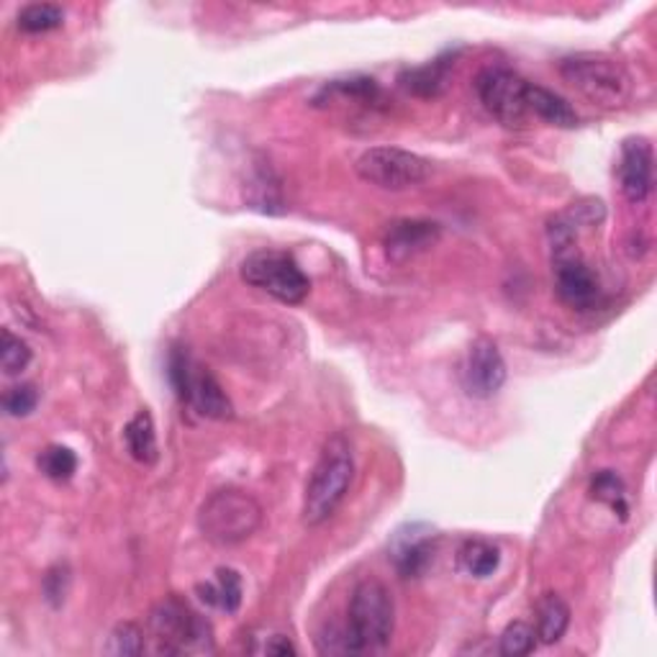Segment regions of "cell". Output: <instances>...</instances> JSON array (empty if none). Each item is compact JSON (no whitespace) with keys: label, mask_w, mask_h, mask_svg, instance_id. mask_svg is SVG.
<instances>
[{"label":"cell","mask_w":657,"mask_h":657,"mask_svg":"<svg viewBox=\"0 0 657 657\" xmlns=\"http://www.w3.org/2000/svg\"><path fill=\"white\" fill-rule=\"evenodd\" d=\"M355 478V452L347 434L334 432L321 447L309 483L303 491L301 519L306 527H319L332 519L347 499Z\"/></svg>","instance_id":"6da1fadb"},{"label":"cell","mask_w":657,"mask_h":657,"mask_svg":"<svg viewBox=\"0 0 657 657\" xmlns=\"http://www.w3.org/2000/svg\"><path fill=\"white\" fill-rule=\"evenodd\" d=\"M560 77L598 108H622L632 98V75L617 57L601 52L571 55L560 62Z\"/></svg>","instance_id":"7a4b0ae2"},{"label":"cell","mask_w":657,"mask_h":657,"mask_svg":"<svg viewBox=\"0 0 657 657\" xmlns=\"http://www.w3.org/2000/svg\"><path fill=\"white\" fill-rule=\"evenodd\" d=\"M150 632L159 655H211L214 626L182 598L167 596L150 614Z\"/></svg>","instance_id":"3957f363"},{"label":"cell","mask_w":657,"mask_h":657,"mask_svg":"<svg viewBox=\"0 0 657 657\" xmlns=\"http://www.w3.org/2000/svg\"><path fill=\"white\" fill-rule=\"evenodd\" d=\"M262 524V506L242 488H218L199 509L201 535L216 547H234L250 539Z\"/></svg>","instance_id":"277c9868"},{"label":"cell","mask_w":657,"mask_h":657,"mask_svg":"<svg viewBox=\"0 0 657 657\" xmlns=\"http://www.w3.org/2000/svg\"><path fill=\"white\" fill-rule=\"evenodd\" d=\"M167 378H170L175 393L186 406L199 411L206 419L229 421L234 419V406L214 372L201 365L195 357L182 347H172L167 357Z\"/></svg>","instance_id":"5b68a950"},{"label":"cell","mask_w":657,"mask_h":657,"mask_svg":"<svg viewBox=\"0 0 657 657\" xmlns=\"http://www.w3.org/2000/svg\"><path fill=\"white\" fill-rule=\"evenodd\" d=\"M347 626L362 653L389 645L396 630V604L385 583L375 578L357 583L349 598Z\"/></svg>","instance_id":"8992f818"},{"label":"cell","mask_w":657,"mask_h":657,"mask_svg":"<svg viewBox=\"0 0 657 657\" xmlns=\"http://www.w3.org/2000/svg\"><path fill=\"white\" fill-rule=\"evenodd\" d=\"M239 275L247 286L288 306L301 303L311 290L309 275L303 273L294 254L280 250H258L247 254L239 265Z\"/></svg>","instance_id":"52a82bcc"},{"label":"cell","mask_w":657,"mask_h":657,"mask_svg":"<svg viewBox=\"0 0 657 657\" xmlns=\"http://www.w3.org/2000/svg\"><path fill=\"white\" fill-rule=\"evenodd\" d=\"M357 178L368 186L381 188V191H408V188L421 186L429 175L432 165L425 157L401 147H372L362 152L355 165Z\"/></svg>","instance_id":"ba28073f"},{"label":"cell","mask_w":657,"mask_h":657,"mask_svg":"<svg viewBox=\"0 0 657 657\" xmlns=\"http://www.w3.org/2000/svg\"><path fill=\"white\" fill-rule=\"evenodd\" d=\"M527 87L529 80H524L519 72L511 68H503V64H491V68L480 70V75L476 77L480 104L486 106V111L495 121L509 129L524 127V121L529 119Z\"/></svg>","instance_id":"9c48e42d"},{"label":"cell","mask_w":657,"mask_h":657,"mask_svg":"<svg viewBox=\"0 0 657 657\" xmlns=\"http://www.w3.org/2000/svg\"><path fill=\"white\" fill-rule=\"evenodd\" d=\"M552 275L558 298L568 309L594 311L601 306V280L573 247L552 252Z\"/></svg>","instance_id":"30bf717a"},{"label":"cell","mask_w":657,"mask_h":657,"mask_svg":"<svg viewBox=\"0 0 657 657\" xmlns=\"http://www.w3.org/2000/svg\"><path fill=\"white\" fill-rule=\"evenodd\" d=\"M463 389L473 398H493L506 383V362L493 339L478 337L467 349L463 362Z\"/></svg>","instance_id":"8fae6325"},{"label":"cell","mask_w":657,"mask_h":657,"mask_svg":"<svg viewBox=\"0 0 657 657\" xmlns=\"http://www.w3.org/2000/svg\"><path fill=\"white\" fill-rule=\"evenodd\" d=\"M442 226L425 218H398L385 226L383 231V252L385 260L393 265H404V262L419 258L427 250L440 242Z\"/></svg>","instance_id":"7c38bea8"},{"label":"cell","mask_w":657,"mask_h":657,"mask_svg":"<svg viewBox=\"0 0 657 657\" xmlns=\"http://www.w3.org/2000/svg\"><path fill=\"white\" fill-rule=\"evenodd\" d=\"M653 170L655 152L645 136H630L622 144V157H619V186H622L624 199L630 203H645L653 193Z\"/></svg>","instance_id":"4fadbf2b"},{"label":"cell","mask_w":657,"mask_h":657,"mask_svg":"<svg viewBox=\"0 0 657 657\" xmlns=\"http://www.w3.org/2000/svg\"><path fill=\"white\" fill-rule=\"evenodd\" d=\"M527 111L529 116H537L539 121L552 123V127H560V129L578 127V114H575V108L568 104L565 98L558 96V93L550 91V87L529 83Z\"/></svg>","instance_id":"5bb4252c"},{"label":"cell","mask_w":657,"mask_h":657,"mask_svg":"<svg viewBox=\"0 0 657 657\" xmlns=\"http://www.w3.org/2000/svg\"><path fill=\"white\" fill-rule=\"evenodd\" d=\"M455 64V57H440V60L421 64V68H411L401 72L398 83L406 87L408 93L419 98H434L447 87L450 80V70Z\"/></svg>","instance_id":"9a60e30c"},{"label":"cell","mask_w":657,"mask_h":657,"mask_svg":"<svg viewBox=\"0 0 657 657\" xmlns=\"http://www.w3.org/2000/svg\"><path fill=\"white\" fill-rule=\"evenodd\" d=\"M434 560V537L416 535L404 537V531H398L396 547H393V562H396L398 573L404 578H419L427 573V568Z\"/></svg>","instance_id":"2e32d148"},{"label":"cell","mask_w":657,"mask_h":657,"mask_svg":"<svg viewBox=\"0 0 657 657\" xmlns=\"http://www.w3.org/2000/svg\"><path fill=\"white\" fill-rule=\"evenodd\" d=\"M195 594L203 604L216 606V609L226 611V614H237L239 606H242V575L231 568H218L216 571V583H199Z\"/></svg>","instance_id":"e0dca14e"},{"label":"cell","mask_w":657,"mask_h":657,"mask_svg":"<svg viewBox=\"0 0 657 657\" xmlns=\"http://www.w3.org/2000/svg\"><path fill=\"white\" fill-rule=\"evenodd\" d=\"M568 626H571V606L558 594H545L537 601V637L545 645H554L565 637Z\"/></svg>","instance_id":"ac0fdd59"},{"label":"cell","mask_w":657,"mask_h":657,"mask_svg":"<svg viewBox=\"0 0 657 657\" xmlns=\"http://www.w3.org/2000/svg\"><path fill=\"white\" fill-rule=\"evenodd\" d=\"M123 440H127V447L131 452V457L142 465H155L157 463V432H155V421H152V414L144 408L139 411L134 419L129 421L127 429H123Z\"/></svg>","instance_id":"d6986e66"},{"label":"cell","mask_w":657,"mask_h":657,"mask_svg":"<svg viewBox=\"0 0 657 657\" xmlns=\"http://www.w3.org/2000/svg\"><path fill=\"white\" fill-rule=\"evenodd\" d=\"M457 562L467 575H473V578H488V575L499 571L501 552L499 547L486 542V539H465L457 552Z\"/></svg>","instance_id":"ffe728a7"},{"label":"cell","mask_w":657,"mask_h":657,"mask_svg":"<svg viewBox=\"0 0 657 657\" xmlns=\"http://www.w3.org/2000/svg\"><path fill=\"white\" fill-rule=\"evenodd\" d=\"M64 21V11L55 3H32L19 11L16 24L26 34H47L60 28Z\"/></svg>","instance_id":"44dd1931"},{"label":"cell","mask_w":657,"mask_h":657,"mask_svg":"<svg viewBox=\"0 0 657 657\" xmlns=\"http://www.w3.org/2000/svg\"><path fill=\"white\" fill-rule=\"evenodd\" d=\"M36 465L39 470L47 476L49 480H57V483H64L75 476L77 470V455L70 447H62V444H49L39 452L36 457Z\"/></svg>","instance_id":"7402d4cb"},{"label":"cell","mask_w":657,"mask_h":657,"mask_svg":"<svg viewBox=\"0 0 657 657\" xmlns=\"http://www.w3.org/2000/svg\"><path fill=\"white\" fill-rule=\"evenodd\" d=\"M147 649L144 642V630L134 622H121L114 626V632L108 634V642L104 647L106 655L127 657V655H142Z\"/></svg>","instance_id":"603a6c76"},{"label":"cell","mask_w":657,"mask_h":657,"mask_svg":"<svg viewBox=\"0 0 657 657\" xmlns=\"http://www.w3.org/2000/svg\"><path fill=\"white\" fill-rule=\"evenodd\" d=\"M28 362H32V347L16 337L11 329H3V334H0V368L5 375H19L28 368Z\"/></svg>","instance_id":"cb8c5ba5"},{"label":"cell","mask_w":657,"mask_h":657,"mask_svg":"<svg viewBox=\"0 0 657 657\" xmlns=\"http://www.w3.org/2000/svg\"><path fill=\"white\" fill-rule=\"evenodd\" d=\"M316 649L319 655H360L362 649L357 645V640L345 624H326L324 630L316 634Z\"/></svg>","instance_id":"d4e9b609"},{"label":"cell","mask_w":657,"mask_h":657,"mask_svg":"<svg viewBox=\"0 0 657 657\" xmlns=\"http://www.w3.org/2000/svg\"><path fill=\"white\" fill-rule=\"evenodd\" d=\"M537 630L527 622H511L499 637V653L506 657H522L535 653Z\"/></svg>","instance_id":"484cf974"},{"label":"cell","mask_w":657,"mask_h":657,"mask_svg":"<svg viewBox=\"0 0 657 657\" xmlns=\"http://www.w3.org/2000/svg\"><path fill=\"white\" fill-rule=\"evenodd\" d=\"M590 491H594V495L598 501H606L611 509L619 511V516L624 519V516H626L624 483H622V478L617 476V473H611V470L598 473V476L594 478V486H590Z\"/></svg>","instance_id":"4316f807"},{"label":"cell","mask_w":657,"mask_h":657,"mask_svg":"<svg viewBox=\"0 0 657 657\" xmlns=\"http://www.w3.org/2000/svg\"><path fill=\"white\" fill-rule=\"evenodd\" d=\"M39 404V391L34 383H21L5 391L3 408L9 416H28Z\"/></svg>","instance_id":"83f0119b"},{"label":"cell","mask_w":657,"mask_h":657,"mask_svg":"<svg viewBox=\"0 0 657 657\" xmlns=\"http://www.w3.org/2000/svg\"><path fill=\"white\" fill-rule=\"evenodd\" d=\"M68 588H70L68 565L49 568L47 575H44V596H47V601L52 606H60L64 601V596H68Z\"/></svg>","instance_id":"f1b7e54d"},{"label":"cell","mask_w":657,"mask_h":657,"mask_svg":"<svg viewBox=\"0 0 657 657\" xmlns=\"http://www.w3.org/2000/svg\"><path fill=\"white\" fill-rule=\"evenodd\" d=\"M262 653H267V655H296V647H294V642H290L288 637H283V634H273V637L265 642V647H262Z\"/></svg>","instance_id":"f546056e"}]
</instances>
